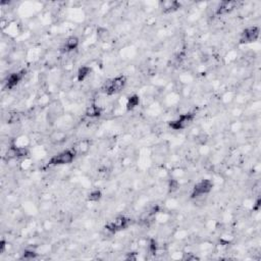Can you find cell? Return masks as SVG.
Returning a JSON list of instances; mask_svg holds the SVG:
<instances>
[{"label": "cell", "mask_w": 261, "mask_h": 261, "mask_svg": "<svg viewBox=\"0 0 261 261\" xmlns=\"http://www.w3.org/2000/svg\"><path fill=\"white\" fill-rule=\"evenodd\" d=\"M79 159L75 150L70 146L63 148L56 153L52 154L43 164L41 169H51V168H62L73 164Z\"/></svg>", "instance_id": "6da1fadb"}, {"label": "cell", "mask_w": 261, "mask_h": 261, "mask_svg": "<svg viewBox=\"0 0 261 261\" xmlns=\"http://www.w3.org/2000/svg\"><path fill=\"white\" fill-rule=\"evenodd\" d=\"M128 84L129 77L125 73L121 72L109 76L105 81H103L102 85L99 88V91L105 97L112 98L121 94L127 88Z\"/></svg>", "instance_id": "7a4b0ae2"}, {"label": "cell", "mask_w": 261, "mask_h": 261, "mask_svg": "<svg viewBox=\"0 0 261 261\" xmlns=\"http://www.w3.org/2000/svg\"><path fill=\"white\" fill-rule=\"evenodd\" d=\"M134 224V218L130 217L129 214L124 212H119L114 214L111 217H108L104 224L103 229L105 230L106 234L108 236H115L121 233Z\"/></svg>", "instance_id": "3957f363"}, {"label": "cell", "mask_w": 261, "mask_h": 261, "mask_svg": "<svg viewBox=\"0 0 261 261\" xmlns=\"http://www.w3.org/2000/svg\"><path fill=\"white\" fill-rule=\"evenodd\" d=\"M198 118V111L196 108L182 111L166 122V126L169 130L174 133H182L188 130L193 124L196 123Z\"/></svg>", "instance_id": "277c9868"}, {"label": "cell", "mask_w": 261, "mask_h": 261, "mask_svg": "<svg viewBox=\"0 0 261 261\" xmlns=\"http://www.w3.org/2000/svg\"><path fill=\"white\" fill-rule=\"evenodd\" d=\"M215 189V184L212 177H200L197 179L189 190L188 198L192 202L203 201L211 196Z\"/></svg>", "instance_id": "5b68a950"}, {"label": "cell", "mask_w": 261, "mask_h": 261, "mask_svg": "<svg viewBox=\"0 0 261 261\" xmlns=\"http://www.w3.org/2000/svg\"><path fill=\"white\" fill-rule=\"evenodd\" d=\"M28 74H29V69L27 67H19L6 73V75L2 79L3 92L6 91L7 93H9V92L15 91L25 81Z\"/></svg>", "instance_id": "8992f818"}, {"label": "cell", "mask_w": 261, "mask_h": 261, "mask_svg": "<svg viewBox=\"0 0 261 261\" xmlns=\"http://www.w3.org/2000/svg\"><path fill=\"white\" fill-rule=\"evenodd\" d=\"M260 25L259 24H247L243 27L237 35L238 46L249 47L250 45L259 41L260 38Z\"/></svg>", "instance_id": "52a82bcc"}, {"label": "cell", "mask_w": 261, "mask_h": 261, "mask_svg": "<svg viewBox=\"0 0 261 261\" xmlns=\"http://www.w3.org/2000/svg\"><path fill=\"white\" fill-rule=\"evenodd\" d=\"M242 2L237 0H223L218 1L213 9L212 15L215 18H226L232 15L241 7Z\"/></svg>", "instance_id": "ba28073f"}, {"label": "cell", "mask_w": 261, "mask_h": 261, "mask_svg": "<svg viewBox=\"0 0 261 261\" xmlns=\"http://www.w3.org/2000/svg\"><path fill=\"white\" fill-rule=\"evenodd\" d=\"M82 46V39L80 36L73 34L65 37L58 46V53L61 55H70L80 50Z\"/></svg>", "instance_id": "9c48e42d"}, {"label": "cell", "mask_w": 261, "mask_h": 261, "mask_svg": "<svg viewBox=\"0 0 261 261\" xmlns=\"http://www.w3.org/2000/svg\"><path fill=\"white\" fill-rule=\"evenodd\" d=\"M182 7H184V4L181 1H177V0L158 1L159 12L163 16L173 15V14L179 12L182 9Z\"/></svg>", "instance_id": "30bf717a"}, {"label": "cell", "mask_w": 261, "mask_h": 261, "mask_svg": "<svg viewBox=\"0 0 261 261\" xmlns=\"http://www.w3.org/2000/svg\"><path fill=\"white\" fill-rule=\"evenodd\" d=\"M104 115L105 108L94 101L89 102L83 111V117L89 120H99Z\"/></svg>", "instance_id": "8fae6325"}, {"label": "cell", "mask_w": 261, "mask_h": 261, "mask_svg": "<svg viewBox=\"0 0 261 261\" xmlns=\"http://www.w3.org/2000/svg\"><path fill=\"white\" fill-rule=\"evenodd\" d=\"M71 147L75 150L79 158L88 156L91 153L93 147V139L90 137H82L73 142Z\"/></svg>", "instance_id": "7c38bea8"}, {"label": "cell", "mask_w": 261, "mask_h": 261, "mask_svg": "<svg viewBox=\"0 0 261 261\" xmlns=\"http://www.w3.org/2000/svg\"><path fill=\"white\" fill-rule=\"evenodd\" d=\"M94 74V66L89 64H81L76 67L74 73V81L77 84H85L91 80Z\"/></svg>", "instance_id": "4fadbf2b"}, {"label": "cell", "mask_w": 261, "mask_h": 261, "mask_svg": "<svg viewBox=\"0 0 261 261\" xmlns=\"http://www.w3.org/2000/svg\"><path fill=\"white\" fill-rule=\"evenodd\" d=\"M142 104V98L139 93L132 92L128 95L124 96L123 106L126 113H132L139 109V107Z\"/></svg>", "instance_id": "5bb4252c"}, {"label": "cell", "mask_w": 261, "mask_h": 261, "mask_svg": "<svg viewBox=\"0 0 261 261\" xmlns=\"http://www.w3.org/2000/svg\"><path fill=\"white\" fill-rule=\"evenodd\" d=\"M105 197V193L104 190L100 187H92L91 189H89L86 193L85 196V200L87 201L88 204L91 205H98L99 203H101V201L104 199Z\"/></svg>", "instance_id": "9a60e30c"}]
</instances>
